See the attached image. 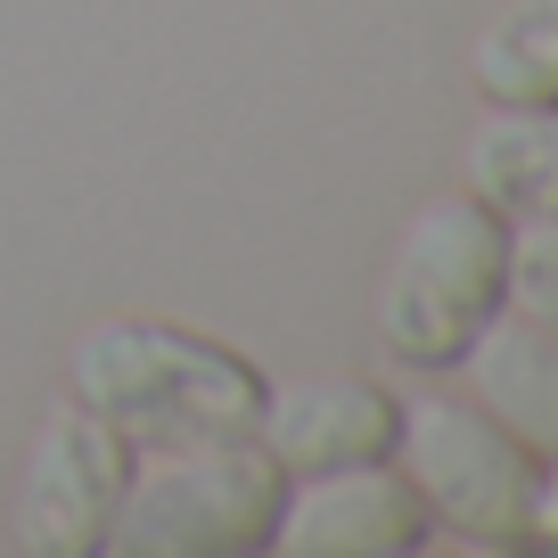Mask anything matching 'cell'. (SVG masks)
<instances>
[{"label": "cell", "mask_w": 558, "mask_h": 558, "mask_svg": "<svg viewBox=\"0 0 558 558\" xmlns=\"http://www.w3.org/2000/svg\"><path fill=\"white\" fill-rule=\"evenodd\" d=\"M395 469L418 485L427 518L476 550H534V485L542 460L509 436L476 395L427 386L395 418Z\"/></svg>", "instance_id": "cell-4"}, {"label": "cell", "mask_w": 558, "mask_h": 558, "mask_svg": "<svg viewBox=\"0 0 558 558\" xmlns=\"http://www.w3.org/2000/svg\"><path fill=\"white\" fill-rule=\"evenodd\" d=\"M509 313L542 320L558 337V214L509 222Z\"/></svg>", "instance_id": "cell-11"}, {"label": "cell", "mask_w": 558, "mask_h": 558, "mask_svg": "<svg viewBox=\"0 0 558 558\" xmlns=\"http://www.w3.org/2000/svg\"><path fill=\"white\" fill-rule=\"evenodd\" d=\"M66 378H74V402H90L107 427L132 436V452L173 436L255 427L263 386H271L239 345L181 329V320H140V313L90 320L66 353Z\"/></svg>", "instance_id": "cell-1"}, {"label": "cell", "mask_w": 558, "mask_h": 558, "mask_svg": "<svg viewBox=\"0 0 558 558\" xmlns=\"http://www.w3.org/2000/svg\"><path fill=\"white\" fill-rule=\"evenodd\" d=\"M460 173L509 222L558 214V107H485V123L460 148Z\"/></svg>", "instance_id": "cell-9"}, {"label": "cell", "mask_w": 558, "mask_h": 558, "mask_svg": "<svg viewBox=\"0 0 558 558\" xmlns=\"http://www.w3.org/2000/svg\"><path fill=\"white\" fill-rule=\"evenodd\" d=\"M509 304V214L476 190L427 197L402 222L378 279V345L411 369H444Z\"/></svg>", "instance_id": "cell-3"}, {"label": "cell", "mask_w": 558, "mask_h": 558, "mask_svg": "<svg viewBox=\"0 0 558 558\" xmlns=\"http://www.w3.org/2000/svg\"><path fill=\"white\" fill-rule=\"evenodd\" d=\"M534 550H558V460L542 469V485H534Z\"/></svg>", "instance_id": "cell-12"}, {"label": "cell", "mask_w": 558, "mask_h": 558, "mask_svg": "<svg viewBox=\"0 0 558 558\" xmlns=\"http://www.w3.org/2000/svg\"><path fill=\"white\" fill-rule=\"evenodd\" d=\"M279 501H288V469L255 444V427L140 444L107 550L116 558H246V550H271Z\"/></svg>", "instance_id": "cell-2"}, {"label": "cell", "mask_w": 558, "mask_h": 558, "mask_svg": "<svg viewBox=\"0 0 558 558\" xmlns=\"http://www.w3.org/2000/svg\"><path fill=\"white\" fill-rule=\"evenodd\" d=\"M395 418L402 402L369 378H345V369L337 378H288V386H263L255 444L288 476H313V469H345V460H386Z\"/></svg>", "instance_id": "cell-7"}, {"label": "cell", "mask_w": 558, "mask_h": 558, "mask_svg": "<svg viewBox=\"0 0 558 558\" xmlns=\"http://www.w3.org/2000/svg\"><path fill=\"white\" fill-rule=\"evenodd\" d=\"M469 83L485 107H558V0H509L469 41Z\"/></svg>", "instance_id": "cell-10"}, {"label": "cell", "mask_w": 558, "mask_h": 558, "mask_svg": "<svg viewBox=\"0 0 558 558\" xmlns=\"http://www.w3.org/2000/svg\"><path fill=\"white\" fill-rule=\"evenodd\" d=\"M460 369H469V395L550 469L558 460V337L501 304V313L476 329V345L460 353Z\"/></svg>", "instance_id": "cell-8"}, {"label": "cell", "mask_w": 558, "mask_h": 558, "mask_svg": "<svg viewBox=\"0 0 558 558\" xmlns=\"http://www.w3.org/2000/svg\"><path fill=\"white\" fill-rule=\"evenodd\" d=\"M436 518L418 501V485L386 460H345V469L288 476L271 550L279 558H411L427 550Z\"/></svg>", "instance_id": "cell-6"}, {"label": "cell", "mask_w": 558, "mask_h": 558, "mask_svg": "<svg viewBox=\"0 0 558 558\" xmlns=\"http://www.w3.org/2000/svg\"><path fill=\"white\" fill-rule=\"evenodd\" d=\"M132 436L107 427L90 402H58L34 427V452L17 476V550L34 558H99L123 509Z\"/></svg>", "instance_id": "cell-5"}]
</instances>
